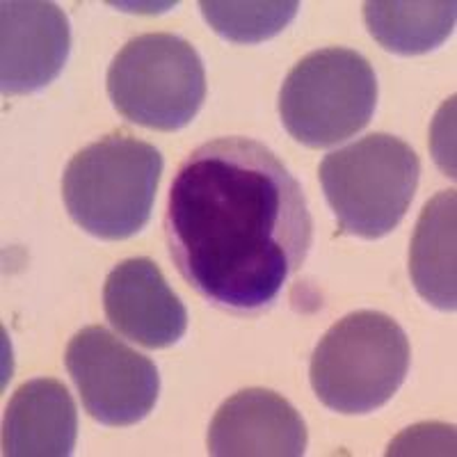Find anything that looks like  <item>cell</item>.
<instances>
[{"label": "cell", "mask_w": 457, "mask_h": 457, "mask_svg": "<svg viewBox=\"0 0 457 457\" xmlns=\"http://www.w3.org/2000/svg\"><path fill=\"white\" fill-rule=\"evenodd\" d=\"M179 275L215 309L254 316L275 307L307 261L313 220L284 162L250 137H218L181 162L165 211Z\"/></svg>", "instance_id": "6da1fadb"}, {"label": "cell", "mask_w": 457, "mask_h": 457, "mask_svg": "<svg viewBox=\"0 0 457 457\" xmlns=\"http://www.w3.org/2000/svg\"><path fill=\"white\" fill-rule=\"evenodd\" d=\"M162 174L161 151L114 130L79 151L62 177V199L83 231L101 240L140 234L151 218Z\"/></svg>", "instance_id": "7a4b0ae2"}, {"label": "cell", "mask_w": 457, "mask_h": 457, "mask_svg": "<svg viewBox=\"0 0 457 457\" xmlns=\"http://www.w3.org/2000/svg\"><path fill=\"white\" fill-rule=\"evenodd\" d=\"M410 361V341L394 318L354 312L320 338L309 379L318 400L332 411L370 414L398 394Z\"/></svg>", "instance_id": "3957f363"}, {"label": "cell", "mask_w": 457, "mask_h": 457, "mask_svg": "<svg viewBox=\"0 0 457 457\" xmlns=\"http://www.w3.org/2000/svg\"><path fill=\"white\" fill-rule=\"evenodd\" d=\"M318 177L343 234L378 240L405 218L421 177V161L400 137L370 133L328 154Z\"/></svg>", "instance_id": "277c9868"}, {"label": "cell", "mask_w": 457, "mask_h": 457, "mask_svg": "<svg viewBox=\"0 0 457 457\" xmlns=\"http://www.w3.org/2000/svg\"><path fill=\"white\" fill-rule=\"evenodd\" d=\"M378 105V79L370 62L341 46L309 53L279 89V117L288 136L325 149L366 129Z\"/></svg>", "instance_id": "5b68a950"}, {"label": "cell", "mask_w": 457, "mask_h": 457, "mask_svg": "<svg viewBox=\"0 0 457 457\" xmlns=\"http://www.w3.org/2000/svg\"><path fill=\"white\" fill-rule=\"evenodd\" d=\"M105 83L124 120L162 133L190 124L206 99L197 48L170 32L133 37L110 62Z\"/></svg>", "instance_id": "8992f818"}, {"label": "cell", "mask_w": 457, "mask_h": 457, "mask_svg": "<svg viewBox=\"0 0 457 457\" xmlns=\"http://www.w3.org/2000/svg\"><path fill=\"white\" fill-rule=\"evenodd\" d=\"M64 364L94 421L108 428L136 426L161 394L156 364L105 328H85L69 341Z\"/></svg>", "instance_id": "52a82bcc"}, {"label": "cell", "mask_w": 457, "mask_h": 457, "mask_svg": "<svg viewBox=\"0 0 457 457\" xmlns=\"http://www.w3.org/2000/svg\"><path fill=\"white\" fill-rule=\"evenodd\" d=\"M71 48L69 19L55 3L5 0L0 5V87L7 96L51 85Z\"/></svg>", "instance_id": "ba28073f"}, {"label": "cell", "mask_w": 457, "mask_h": 457, "mask_svg": "<svg viewBox=\"0 0 457 457\" xmlns=\"http://www.w3.org/2000/svg\"><path fill=\"white\" fill-rule=\"evenodd\" d=\"M105 318L146 350L170 348L187 329V312L151 259L121 261L104 284Z\"/></svg>", "instance_id": "9c48e42d"}, {"label": "cell", "mask_w": 457, "mask_h": 457, "mask_svg": "<svg viewBox=\"0 0 457 457\" xmlns=\"http://www.w3.org/2000/svg\"><path fill=\"white\" fill-rule=\"evenodd\" d=\"M307 444L300 411L270 389L234 394L208 428V453L215 457H300Z\"/></svg>", "instance_id": "30bf717a"}, {"label": "cell", "mask_w": 457, "mask_h": 457, "mask_svg": "<svg viewBox=\"0 0 457 457\" xmlns=\"http://www.w3.org/2000/svg\"><path fill=\"white\" fill-rule=\"evenodd\" d=\"M79 439V410L62 382L37 378L12 395L3 416L5 457H67Z\"/></svg>", "instance_id": "8fae6325"}, {"label": "cell", "mask_w": 457, "mask_h": 457, "mask_svg": "<svg viewBox=\"0 0 457 457\" xmlns=\"http://www.w3.org/2000/svg\"><path fill=\"white\" fill-rule=\"evenodd\" d=\"M455 211V190L435 195L423 206L410 245L411 284L423 300L442 312H455L457 307Z\"/></svg>", "instance_id": "7c38bea8"}, {"label": "cell", "mask_w": 457, "mask_h": 457, "mask_svg": "<svg viewBox=\"0 0 457 457\" xmlns=\"http://www.w3.org/2000/svg\"><path fill=\"white\" fill-rule=\"evenodd\" d=\"M453 0H369L364 21L370 37L395 55H423L442 46L455 30Z\"/></svg>", "instance_id": "4fadbf2b"}, {"label": "cell", "mask_w": 457, "mask_h": 457, "mask_svg": "<svg viewBox=\"0 0 457 457\" xmlns=\"http://www.w3.org/2000/svg\"><path fill=\"white\" fill-rule=\"evenodd\" d=\"M206 23L222 39L234 44H261L272 39L284 28L291 26L297 16L300 3L277 0V3H220V0H202L199 3Z\"/></svg>", "instance_id": "5bb4252c"}]
</instances>
